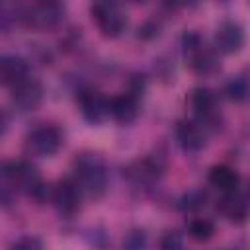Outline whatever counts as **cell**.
Here are the masks:
<instances>
[{"mask_svg":"<svg viewBox=\"0 0 250 250\" xmlns=\"http://www.w3.org/2000/svg\"><path fill=\"white\" fill-rule=\"evenodd\" d=\"M215 234V223L205 217H193L188 223V236L197 242H207Z\"/></svg>","mask_w":250,"mask_h":250,"instance_id":"obj_19","label":"cell"},{"mask_svg":"<svg viewBox=\"0 0 250 250\" xmlns=\"http://www.w3.org/2000/svg\"><path fill=\"white\" fill-rule=\"evenodd\" d=\"M10 100H12L14 107H18L20 111H33L43 100V86L39 80L29 76L27 80H23L16 88H12Z\"/></svg>","mask_w":250,"mask_h":250,"instance_id":"obj_12","label":"cell"},{"mask_svg":"<svg viewBox=\"0 0 250 250\" xmlns=\"http://www.w3.org/2000/svg\"><path fill=\"white\" fill-rule=\"evenodd\" d=\"M10 250H45L43 248V242L33 236V234H25V236H20L12 246Z\"/></svg>","mask_w":250,"mask_h":250,"instance_id":"obj_22","label":"cell"},{"mask_svg":"<svg viewBox=\"0 0 250 250\" xmlns=\"http://www.w3.org/2000/svg\"><path fill=\"white\" fill-rule=\"evenodd\" d=\"M145 240H146V236H145L143 230H133L125 238V250H143Z\"/></svg>","mask_w":250,"mask_h":250,"instance_id":"obj_23","label":"cell"},{"mask_svg":"<svg viewBox=\"0 0 250 250\" xmlns=\"http://www.w3.org/2000/svg\"><path fill=\"white\" fill-rule=\"evenodd\" d=\"M64 8L59 2H35L16 10V21L31 29H53L62 21Z\"/></svg>","mask_w":250,"mask_h":250,"instance_id":"obj_3","label":"cell"},{"mask_svg":"<svg viewBox=\"0 0 250 250\" xmlns=\"http://www.w3.org/2000/svg\"><path fill=\"white\" fill-rule=\"evenodd\" d=\"M90 16L96 21L100 33L109 39L119 37L127 27V14L115 2H107V0L94 2L90 6Z\"/></svg>","mask_w":250,"mask_h":250,"instance_id":"obj_4","label":"cell"},{"mask_svg":"<svg viewBox=\"0 0 250 250\" xmlns=\"http://www.w3.org/2000/svg\"><path fill=\"white\" fill-rule=\"evenodd\" d=\"M139 115V98L131 92L117 94L109 98V117L121 125H129Z\"/></svg>","mask_w":250,"mask_h":250,"instance_id":"obj_15","label":"cell"},{"mask_svg":"<svg viewBox=\"0 0 250 250\" xmlns=\"http://www.w3.org/2000/svg\"><path fill=\"white\" fill-rule=\"evenodd\" d=\"M217 211L230 223H244L250 215V191L248 193H225L217 201Z\"/></svg>","mask_w":250,"mask_h":250,"instance_id":"obj_13","label":"cell"},{"mask_svg":"<svg viewBox=\"0 0 250 250\" xmlns=\"http://www.w3.org/2000/svg\"><path fill=\"white\" fill-rule=\"evenodd\" d=\"M205 201H207L205 191H201V189H189V191H186L180 197L178 207L182 211H197V209L205 207Z\"/></svg>","mask_w":250,"mask_h":250,"instance_id":"obj_20","label":"cell"},{"mask_svg":"<svg viewBox=\"0 0 250 250\" xmlns=\"http://www.w3.org/2000/svg\"><path fill=\"white\" fill-rule=\"evenodd\" d=\"M72 170H74V180L78 182V186L84 193L96 197L105 191L109 170H107V164L102 154L92 152V150H84V152L76 154V158L72 162Z\"/></svg>","mask_w":250,"mask_h":250,"instance_id":"obj_1","label":"cell"},{"mask_svg":"<svg viewBox=\"0 0 250 250\" xmlns=\"http://www.w3.org/2000/svg\"><path fill=\"white\" fill-rule=\"evenodd\" d=\"M162 170H164V164L160 162V158L156 156H145V158H141V160H137V162H133L131 166H129V170H127V176L135 182V184H150V182H154L160 174H162Z\"/></svg>","mask_w":250,"mask_h":250,"instance_id":"obj_16","label":"cell"},{"mask_svg":"<svg viewBox=\"0 0 250 250\" xmlns=\"http://www.w3.org/2000/svg\"><path fill=\"white\" fill-rule=\"evenodd\" d=\"M2 178H4V184L8 188H12L14 191L20 189V191L27 193L29 197H33L35 201H45L47 195H51L49 186H45L37 168L27 160H8V162H4Z\"/></svg>","mask_w":250,"mask_h":250,"instance_id":"obj_2","label":"cell"},{"mask_svg":"<svg viewBox=\"0 0 250 250\" xmlns=\"http://www.w3.org/2000/svg\"><path fill=\"white\" fill-rule=\"evenodd\" d=\"M244 45V29L238 21L234 20H225L219 23L215 29L213 37V47L221 55H234L242 49Z\"/></svg>","mask_w":250,"mask_h":250,"instance_id":"obj_9","label":"cell"},{"mask_svg":"<svg viewBox=\"0 0 250 250\" xmlns=\"http://www.w3.org/2000/svg\"><path fill=\"white\" fill-rule=\"evenodd\" d=\"M82 193L84 191L80 189V186L74 178H62L51 188V201L61 215L72 217L80 211Z\"/></svg>","mask_w":250,"mask_h":250,"instance_id":"obj_7","label":"cell"},{"mask_svg":"<svg viewBox=\"0 0 250 250\" xmlns=\"http://www.w3.org/2000/svg\"><path fill=\"white\" fill-rule=\"evenodd\" d=\"M176 141L186 152H199L207 145V129L199 121L180 119L176 123Z\"/></svg>","mask_w":250,"mask_h":250,"instance_id":"obj_11","label":"cell"},{"mask_svg":"<svg viewBox=\"0 0 250 250\" xmlns=\"http://www.w3.org/2000/svg\"><path fill=\"white\" fill-rule=\"evenodd\" d=\"M189 105L195 113V121H199L205 129L211 127L217 121V102H215V94L205 88V86H197L189 92Z\"/></svg>","mask_w":250,"mask_h":250,"instance_id":"obj_10","label":"cell"},{"mask_svg":"<svg viewBox=\"0 0 250 250\" xmlns=\"http://www.w3.org/2000/svg\"><path fill=\"white\" fill-rule=\"evenodd\" d=\"M80 115L90 125H100L109 117V100L96 88H80L76 94Z\"/></svg>","mask_w":250,"mask_h":250,"instance_id":"obj_8","label":"cell"},{"mask_svg":"<svg viewBox=\"0 0 250 250\" xmlns=\"http://www.w3.org/2000/svg\"><path fill=\"white\" fill-rule=\"evenodd\" d=\"M182 45H184V53L189 61V66L193 68V72L197 74H211L219 68V61H217V51L215 49H207L201 41V37L195 31H186L182 37Z\"/></svg>","mask_w":250,"mask_h":250,"instance_id":"obj_5","label":"cell"},{"mask_svg":"<svg viewBox=\"0 0 250 250\" xmlns=\"http://www.w3.org/2000/svg\"><path fill=\"white\" fill-rule=\"evenodd\" d=\"M62 145V133L53 123H41L25 135V150L35 156H53Z\"/></svg>","mask_w":250,"mask_h":250,"instance_id":"obj_6","label":"cell"},{"mask_svg":"<svg viewBox=\"0 0 250 250\" xmlns=\"http://www.w3.org/2000/svg\"><path fill=\"white\" fill-rule=\"evenodd\" d=\"M227 96L232 102H246L250 100V68H244L242 72L230 76V80L227 82Z\"/></svg>","mask_w":250,"mask_h":250,"instance_id":"obj_18","label":"cell"},{"mask_svg":"<svg viewBox=\"0 0 250 250\" xmlns=\"http://www.w3.org/2000/svg\"><path fill=\"white\" fill-rule=\"evenodd\" d=\"M209 184L213 188H217L223 195L225 193H234L238 191V186H240V176L238 172L229 166V164H215L211 170H209Z\"/></svg>","mask_w":250,"mask_h":250,"instance_id":"obj_17","label":"cell"},{"mask_svg":"<svg viewBox=\"0 0 250 250\" xmlns=\"http://www.w3.org/2000/svg\"><path fill=\"white\" fill-rule=\"evenodd\" d=\"M0 78L10 90L29 78V64L20 55H4L0 59Z\"/></svg>","mask_w":250,"mask_h":250,"instance_id":"obj_14","label":"cell"},{"mask_svg":"<svg viewBox=\"0 0 250 250\" xmlns=\"http://www.w3.org/2000/svg\"><path fill=\"white\" fill-rule=\"evenodd\" d=\"M158 250H186L184 248V236H182V232L176 230V229L164 230L162 236H160V242H158Z\"/></svg>","mask_w":250,"mask_h":250,"instance_id":"obj_21","label":"cell"}]
</instances>
